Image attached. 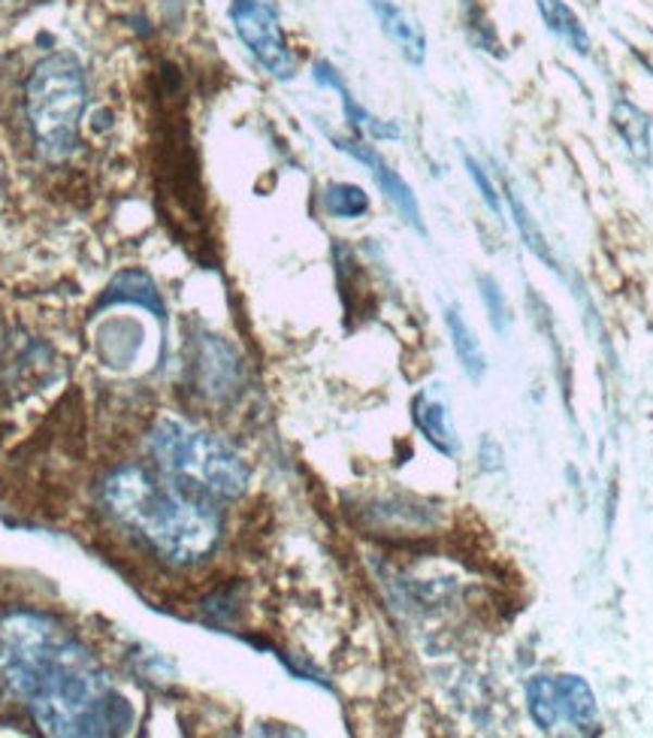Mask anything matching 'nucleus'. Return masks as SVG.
<instances>
[{
	"label": "nucleus",
	"mask_w": 653,
	"mask_h": 738,
	"mask_svg": "<svg viewBox=\"0 0 653 738\" xmlns=\"http://www.w3.org/2000/svg\"><path fill=\"white\" fill-rule=\"evenodd\" d=\"M0 681L49 736H112L130 724L98 660L46 614L0 621Z\"/></svg>",
	"instance_id": "obj_1"
},
{
	"label": "nucleus",
	"mask_w": 653,
	"mask_h": 738,
	"mask_svg": "<svg viewBox=\"0 0 653 738\" xmlns=\"http://www.w3.org/2000/svg\"><path fill=\"white\" fill-rule=\"evenodd\" d=\"M103 505L115 524L139 536L154 554L176 566H194L206 560L222 539V521L212 500L176 485L164 488L142 466L112 473L103 485Z\"/></svg>",
	"instance_id": "obj_2"
},
{
	"label": "nucleus",
	"mask_w": 653,
	"mask_h": 738,
	"mask_svg": "<svg viewBox=\"0 0 653 738\" xmlns=\"http://www.w3.org/2000/svg\"><path fill=\"white\" fill-rule=\"evenodd\" d=\"M152 454L169 485L191 490L206 500H237L249 485V466L222 439L203 430H191L179 421L158 424Z\"/></svg>",
	"instance_id": "obj_3"
},
{
	"label": "nucleus",
	"mask_w": 653,
	"mask_h": 738,
	"mask_svg": "<svg viewBox=\"0 0 653 738\" xmlns=\"http://www.w3.org/2000/svg\"><path fill=\"white\" fill-rule=\"evenodd\" d=\"M25 110L42 158H67L76 149L85 110V73L79 61L73 55L42 58L25 88Z\"/></svg>",
	"instance_id": "obj_4"
},
{
	"label": "nucleus",
	"mask_w": 653,
	"mask_h": 738,
	"mask_svg": "<svg viewBox=\"0 0 653 738\" xmlns=\"http://www.w3.org/2000/svg\"><path fill=\"white\" fill-rule=\"evenodd\" d=\"M230 25L237 30L242 46L269 76L288 83L297 76V58L285 40L273 0H234L230 3Z\"/></svg>",
	"instance_id": "obj_5"
},
{
	"label": "nucleus",
	"mask_w": 653,
	"mask_h": 738,
	"mask_svg": "<svg viewBox=\"0 0 653 738\" xmlns=\"http://www.w3.org/2000/svg\"><path fill=\"white\" fill-rule=\"evenodd\" d=\"M334 142L339 152L351 154L354 161H361L363 167H369L373 179H376V185L381 188V195L388 197L390 203H393V210L400 212L405 222L415 227L417 234H427L424 218H420V207H417L415 191L409 188V182H405L397 170L390 167L388 161H385V158H381L373 146H366V142H357V140H339V137H334Z\"/></svg>",
	"instance_id": "obj_6"
},
{
	"label": "nucleus",
	"mask_w": 653,
	"mask_h": 738,
	"mask_svg": "<svg viewBox=\"0 0 653 738\" xmlns=\"http://www.w3.org/2000/svg\"><path fill=\"white\" fill-rule=\"evenodd\" d=\"M412 418H415L417 430L427 436L436 451H442L445 458H457L460 454V439L451 424V412L448 403L436 393V390H420L412 400Z\"/></svg>",
	"instance_id": "obj_7"
},
{
	"label": "nucleus",
	"mask_w": 653,
	"mask_h": 738,
	"mask_svg": "<svg viewBox=\"0 0 653 738\" xmlns=\"http://www.w3.org/2000/svg\"><path fill=\"white\" fill-rule=\"evenodd\" d=\"M366 3L376 13L381 30L397 42V49L403 52L405 61H412V64L420 67L427 61V37H424V28L417 25V18H412L393 0H366Z\"/></svg>",
	"instance_id": "obj_8"
},
{
	"label": "nucleus",
	"mask_w": 653,
	"mask_h": 738,
	"mask_svg": "<svg viewBox=\"0 0 653 738\" xmlns=\"http://www.w3.org/2000/svg\"><path fill=\"white\" fill-rule=\"evenodd\" d=\"M315 83L339 91L342 107H346V118L351 122V127H354L357 134H366V137H373V140H400V127L390 125V122H381V118H376L373 112L363 110L361 103L351 98V91H348L346 83H342V76H339L327 61H318V64H315Z\"/></svg>",
	"instance_id": "obj_9"
},
{
	"label": "nucleus",
	"mask_w": 653,
	"mask_h": 738,
	"mask_svg": "<svg viewBox=\"0 0 653 738\" xmlns=\"http://www.w3.org/2000/svg\"><path fill=\"white\" fill-rule=\"evenodd\" d=\"M556 697H560V714L581 733H593L599 724V705L593 687L578 675H560L556 678Z\"/></svg>",
	"instance_id": "obj_10"
},
{
	"label": "nucleus",
	"mask_w": 653,
	"mask_h": 738,
	"mask_svg": "<svg viewBox=\"0 0 653 738\" xmlns=\"http://www.w3.org/2000/svg\"><path fill=\"white\" fill-rule=\"evenodd\" d=\"M237 376L239 366L234 351L227 349L222 339H206V346L200 351V385H203V390L222 400L224 393L237 388Z\"/></svg>",
	"instance_id": "obj_11"
},
{
	"label": "nucleus",
	"mask_w": 653,
	"mask_h": 738,
	"mask_svg": "<svg viewBox=\"0 0 653 738\" xmlns=\"http://www.w3.org/2000/svg\"><path fill=\"white\" fill-rule=\"evenodd\" d=\"M612 122L614 130L629 146V152L636 154L641 164H648L651 161V115L639 110L632 100L617 98L612 107Z\"/></svg>",
	"instance_id": "obj_12"
},
{
	"label": "nucleus",
	"mask_w": 653,
	"mask_h": 738,
	"mask_svg": "<svg viewBox=\"0 0 653 738\" xmlns=\"http://www.w3.org/2000/svg\"><path fill=\"white\" fill-rule=\"evenodd\" d=\"M445 324L448 334H451L454 354H457L460 366H463V373L473 378V381H481V376L487 373V358L485 349H481V342H478V336H475V330L469 327V321L460 315L457 307H448Z\"/></svg>",
	"instance_id": "obj_13"
},
{
	"label": "nucleus",
	"mask_w": 653,
	"mask_h": 738,
	"mask_svg": "<svg viewBox=\"0 0 653 738\" xmlns=\"http://www.w3.org/2000/svg\"><path fill=\"white\" fill-rule=\"evenodd\" d=\"M536 7H539V15H542V22L551 34H556L578 55L590 52V34H587L585 22L578 18V13L566 0H536Z\"/></svg>",
	"instance_id": "obj_14"
},
{
	"label": "nucleus",
	"mask_w": 653,
	"mask_h": 738,
	"mask_svg": "<svg viewBox=\"0 0 653 738\" xmlns=\"http://www.w3.org/2000/svg\"><path fill=\"white\" fill-rule=\"evenodd\" d=\"M505 203H508V210H512V222H515V227L520 230V239H524V246H527L542 264H548L551 270H560V264H556L554 251H551V246H548V239H544V234L539 230V224H536V218L529 215L527 203L520 200V195H517L512 185H505Z\"/></svg>",
	"instance_id": "obj_15"
},
{
	"label": "nucleus",
	"mask_w": 653,
	"mask_h": 738,
	"mask_svg": "<svg viewBox=\"0 0 653 738\" xmlns=\"http://www.w3.org/2000/svg\"><path fill=\"white\" fill-rule=\"evenodd\" d=\"M527 709L529 717H532L536 726L544 729V733H551V729L563 721V714H560V697H556V678H548V675L529 678Z\"/></svg>",
	"instance_id": "obj_16"
},
{
	"label": "nucleus",
	"mask_w": 653,
	"mask_h": 738,
	"mask_svg": "<svg viewBox=\"0 0 653 738\" xmlns=\"http://www.w3.org/2000/svg\"><path fill=\"white\" fill-rule=\"evenodd\" d=\"M110 300H118V303H139V307L152 309L158 318H164V307H161V297L154 291V282L146 276V273H137V270H127L118 279L112 282Z\"/></svg>",
	"instance_id": "obj_17"
},
{
	"label": "nucleus",
	"mask_w": 653,
	"mask_h": 738,
	"mask_svg": "<svg viewBox=\"0 0 653 738\" xmlns=\"http://www.w3.org/2000/svg\"><path fill=\"white\" fill-rule=\"evenodd\" d=\"M324 207L334 218H361L369 212V195L363 191L361 185H351V182H336L324 191Z\"/></svg>",
	"instance_id": "obj_18"
},
{
	"label": "nucleus",
	"mask_w": 653,
	"mask_h": 738,
	"mask_svg": "<svg viewBox=\"0 0 653 738\" xmlns=\"http://www.w3.org/2000/svg\"><path fill=\"white\" fill-rule=\"evenodd\" d=\"M478 288H481V303L487 309L490 327L505 336L512 327V315H508V303H505V291L500 288V282L493 276H478Z\"/></svg>",
	"instance_id": "obj_19"
},
{
	"label": "nucleus",
	"mask_w": 653,
	"mask_h": 738,
	"mask_svg": "<svg viewBox=\"0 0 653 738\" xmlns=\"http://www.w3.org/2000/svg\"><path fill=\"white\" fill-rule=\"evenodd\" d=\"M463 164H466V170H469V176H473V182L478 185V191H481V200H485L487 207H490V212L493 215H502V207H500V195H497V185L490 182V176H487V170L475 161L473 154H466L463 158Z\"/></svg>",
	"instance_id": "obj_20"
}]
</instances>
